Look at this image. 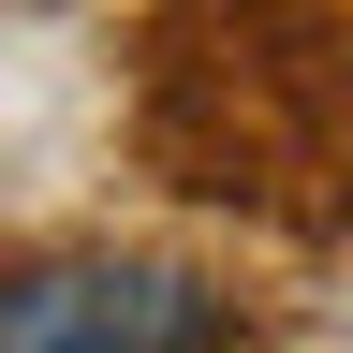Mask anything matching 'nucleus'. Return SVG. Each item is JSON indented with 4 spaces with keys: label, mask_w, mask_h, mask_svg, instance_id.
I'll return each mask as SVG.
<instances>
[{
    "label": "nucleus",
    "mask_w": 353,
    "mask_h": 353,
    "mask_svg": "<svg viewBox=\"0 0 353 353\" xmlns=\"http://www.w3.org/2000/svg\"><path fill=\"white\" fill-rule=\"evenodd\" d=\"M0 353H206V294L162 265H44L0 280Z\"/></svg>",
    "instance_id": "f257e3e1"
}]
</instances>
